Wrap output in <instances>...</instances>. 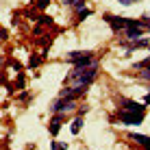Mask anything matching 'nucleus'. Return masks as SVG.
Segmentation results:
<instances>
[{"instance_id":"nucleus-1","label":"nucleus","mask_w":150,"mask_h":150,"mask_svg":"<svg viewBox=\"0 0 150 150\" xmlns=\"http://www.w3.org/2000/svg\"><path fill=\"white\" fill-rule=\"evenodd\" d=\"M98 63H100V61H96L94 65H89V68H85V70L72 68V72L65 76V85H87L89 87L91 83L98 79Z\"/></svg>"},{"instance_id":"nucleus-2","label":"nucleus","mask_w":150,"mask_h":150,"mask_svg":"<svg viewBox=\"0 0 150 150\" xmlns=\"http://www.w3.org/2000/svg\"><path fill=\"white\" fill-rule=\"evenodd\" d=\"M102 18H105V22L111 26L113 33H124L128 26H139L142 28L139 18H124V15H113V13H105Z\"/></svg>"},{"instance_id":"nucleus-3","label":"nucleus","mask_w":150,"mask_h":150,"mask_svg":"<svg viewBox=\"0 0 150 150\" xmlns=\"http://www.w3.org/2000/svg\"><path fill=\"white\" fill-rule=\"evenodd\" d=\"M144 117H146V111H137V109H117L113 113V120L122 122L124 126H137V124L144 122Z\"/></svg>"},{"instance_id":"nucleus-4","label":"nucleus","mask_w":150,"mask_h":150,"mask_svg":"<svg viewBox=\"0 0 150 150\" xmlns=\"http://www.w3.org/2000/svg\"><path fill=\"white\" fill-rule=\"evenodd\" d=\"M89 91V87L87 85H63L59 91V98H65V100H81V98H85V94Z\"/></svg>"},{"instance_id":"nucleus-5","label":"nucleus","mask_w":150,"mask_h":150,"mask_svg":"<svg viewBox=\"0 0 150 150\" xmlns=\"http://www.w3.org/2000/svg\"><path fill=\"white\" fill-rule=\"evenodd\" d=\"M72 111H76V102H74V100L57 98L52 105H50V113H52V115H65V117H68Z\"/></svg>"},{"instance_id":"nucleus-6","label":"nucleus","mask_w":150,"mask_h":150,"mask_svg":"<svg viewBox=\"0 0 150 150\" xmlns=\"http://www.w3.org/2000/svg\"><path fill=\"white\" fill-rule=\"evenodd\" d=\"M65 122V115H52V120H50L48 124V131H50V135L57 137L59 135V131H61V124Z\"/></svg>"},{"instance_id":"nucleus-7","label":"nucleus","mask_w":150,"mask_h":150,"mask_svg":"<svg viewBox=\"0 0 150 150\" xmlns=\"http://www.w3.org/2000/svg\"><path fill=\"white\" fill-rule=\"evenodd\" d=\"M142 37H144V28H139V26H128L124 30V39H128V41L142 39Z\"/></svg>"},{"instance_id":"nucleus-8","label":"nucleus","mask_w":150,"mask_h":150,"mask_svg":"<svg viewBox=\"0 0 150 150\" xmlns=\"http://www.w3.org/2000/svg\"><path fill=\"white\" fill-rule=\"evenodd\" d=\"M89 54H91V50H72V52L65 54V61H68V63H74V61L83 59V57H89Z\"/></svg>"},{"instance_id":"nucleus-9","label":"nucleus","mask_w":150,"mask_h":150,"mask_svg":"<svg viewBox=\"0 0 150 150\" xmlns=\"http://www.w3.org/2000/svg\"><path fill=\"white\" fill-rule=\"evenodd\" d=\"M120 105H122V109H137V111H146V105H142V102H135V100H131V98H122Z\"/></svg>"},{"instance_id":"nucleus-10","label":"nucleus","mask_w":150,"mask_h":150,"mask_svg":"<svg viewBox=\"0 0 150 150\" xmlns=\"http://www.w3.org/2000/svg\"><path fill=\"white\" fill-rule=\"evenodd\" d=\"M128 137H131L135 144H139L142 148H148L150 146V137L148 135H142V133H128Z\"/></svg>"},{"instance_id":"nucleus-11","label":"nucleus","mask_w":150,"mask_h":150,"mask_svg":"<svg viewBox=\"0 0 150 150\" xmlns=\"http://www.w3.org/2000/svg\"><path fill=\"white\" fill-rule=\"evenodd\" d=\"M81 128H83V117H81V115H76L74 120L70 122V133H72V135H79Z\"/></svg>"},{"instance_id":"nucleus-12","label":"nucleus","mask_w":150,"mask_h":150,"mask_svg":"<svg viewBox=\"0 0 150 150\" xmlns=\"http://www.w3.org/2000/svg\"><path fill=\"white\" fill-rule=\"evenodd\" d=\"M41 63H44V54H30V57H28V68H30V70L39 68Z\"/></svg>"},{"instance_id":"nucleus-13","label":"nucleus","mask_w":150,"mask_h":150,"mask_svg":"<svg viewBox=\"0 0 150 150\" xmlns=\"http://www.w3.org/2000/svg\"><path fill=\"white\" fill-rule=\"evenodd\" d=\"M15 100H18V102H22V105H26V102L33 100V94H30L28 89H22L20 94H15Z\"/></svg>"},{"instance_id":"nucleus-14","label":"nucleus","mask_w":150,"mask_h":150,"mask_svg":"<svg viewBox=\"0 0 150 150\" xmlns=\"http://www.w3.org/2000/svg\"><path fill=\"white\" fill-rule=\"evenodd\" d=\"M91 13H94V9H89V7H85V9H81V11H76V24H81L83 20H87Z\"/></svg>"},{"instance_id":"nucleus-15","label":"nucleus","mask_w":150,"mask_h":150,"mask_svg":"<svg viewBox=\"0 0 150 150\" xmlns=\"http://www.w3.org/2000/svg\"><path fill=\"white\" fill-rule=\"evenodd\" d=\"M50 148H52V150H68V144H65V142H57V139H52Z\"/></svg>"},{"instance_id":"nucleus-16","label":"nucleus","mask_w":150,"mask_h":150,"mask_svg":"<svg viewBox=\"0 0 150 150\" xmlns=\"http://www.w3.org/2000/svg\"><path fill=\"white\" fill-rule=\"evenodd\" d=\"M137 72H139L137 76H139V79H142V81L150 83V70H148V68H142V70H137Z\"/></svg>"},{"instance_id":"nucleus-17","label":"nucleus","mask_w":150,"mask_h":150,"mask_svg":"<svg viewBox=\"0 0 150 150\" xmlns=\"http://www.w3.org/2000/svg\"><path fill=\"white\" fill-rule=\"evenodd\" d=\"M50 7V0H37V2H35V9H37V11H44V9H48Z\"/></svg>"},{"instance_id":"nucleus-18","label":"nucleus","mask_w":150,"mask_h":150,"mask_svg":"<svg viewBox=\"0 0 150 150\" xmlns=\"http://www.w3.org/2000/svg\"><path fill=\"white\" fill-rule=\"evenodd\" d=\"M85 0H76V2L74 4H72V11H81V9H85Z\"/></svg>"},{"instance_id":"nucleus-19","label":"nucleus","mask_w":150,"mask_h":150,"mask_svg":"<svg viewBox=\"0 0 150 150\" xmlns=\"http://www.w3.org/2000/svg\"><path fill=\"white\" fill-rule=\"evenodd\" d=\"M87 111H89V107H87V105H83V107H76V115H81V117L85 115Z\"/></svg>"},{"instance_id":"nucleus-20","label":"nucleus","mask_w":150,"mask_h":150,"mask_svg":"<svg viewBox=\"0 0 150 150\" xmlns=\"http://www.w3.org/2000/svg\"><path fill=\"white\" fill-rule=\"evenodd\" d=\"M120 4H124V7H128V4H133V2H139V0H117Z\"/></svg>"},{"instance_id":"nucleus-21","label":"nucleus","mask_w":150,"mask_h":150,"mask_svg":"<svg viewBox=\"0 0 150 150\" xmlns=\"http://www.w3.org/2000/svg\"><path fill=\"white\" fill-rule=\"evenodd\" d=\"M74 2H76V0H63V4H65V7H72Z\"/></svg>"},{"instance_id":"nucleus-22","label":"nucleus","mask_w":150,"mask_h":150,"mask_svg":"<svg viewBox=\"0 0 150 150\" xmlns=\"http://www.w3.org/2000/svg\"><path fill=\"white\" fill-rule=\"evenodd\" d=\"M144 105H146V107H148V105H150V94H148V96H146V98H144Z\"/></svg>"},{"instance_id":"nucleus-23","label":"nucleus","mask_w":150,"mask_h":150,"mask_svg":"<svg viewBox=\"0 0 150 150\" xmlns=\"http://www.w3.org/2000/svg\"><path fill=\"white\" fill-rule=\"evenodd\" d=\"M4 63V57H2V52H0V65H2Z\"/></svg>"},{"instance_id":"nucleus-24","label":"nucleus","mask_w":150,"mask_h":150,"mask_svg":"<svg viewBox=\"0 0 150 150\" xmlns=\"http://www.w3.org/2000/svg\"><path fill=\"white\" fill-rule=\"evenodd\" d=\"M148 50H150V46H148Z\"/></svg>"},{"instance_id":"nucleus-25","label":"nucleus","mask_w":150,"mask_h":150,"mask_svg":"<svg viewBox=\"0 0 150 150\" xmlns=\"http://www.w3.org/2000/svg\"><path fill=\"white\" fill-rule=\"evenodd\" d=\"M148 94H150V91H148Z\"/></svg>"}]
</instances>
